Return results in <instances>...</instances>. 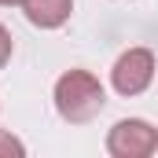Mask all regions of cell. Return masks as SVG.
<instances>
[{
  "mask_svg": "<svg viewBox=\"0 0 158 158\" xmlns=\"http://www.w3.org/2000/svg\"><path fill=\"white\" fill-rule=\"evenodd\" d=\"M52 99H55V110H59L63 121H70V125H88V121L99 118V110L107 107V88H103V81L96 77L92 70L74 66V70L59 74Z\"/></svg>",
  "mask_w": 158,
  "mask_h": 158,
  "instance_id": "6da1fadb",
  "label": "cell"
},
{
  "mask_svg": "<svg viewBox=\"0 0 158 158\" xmlns=\"http://www.w3.org/2000/svg\"><path fill=\"white\" fill-rule=\"evenodd\" d=\"M151 81H155V52L151 48H125L110 66V85L125 99L147 92Z\"/></svg>",
  "mask_w": 158,
  "mask_h": 158,
  "instance_id": "7a4b0ae2",
  "label": "cell"
},
{
  "mask_svg": "<svg viewBox=\"0 0 158 158\" xmlns=\"http://www.w3.org/2000/svg\"><path fill=\"white\" fill-rule=\"evenodd\" d=\"M107 151L114 158H147L155 155V125L143 118H121L107 132Z\"/></svg>",
  "mask_w": 158,
  "mask_h": 158,
  "instance_id": "3957f363",
  "label": "cell"
},
{
  "mask_svg": "<svg viewBox=\"0 0 158 158\" xmlns=\"http://www.w3.org/2000/svg\"><path fill=\"white\" fill-rule=\"evenodd\" d=\"M70 11H74V0H26L22 4L26 22L37 26V30H59V26H66Z\"/></svg>",
  "mask_w": 158,
  "mask_h": 158,
  "instance_id": "277c9868",
  "label": "cell"
},
{
  "mask_svg": "<svg viewBox=\"0 0 158 158\" xmlns=\"http://www.w3.org/2000/svg\"><path fill=\"white\" fill-rule=\"evenodd\" d=\"M22 155H26V143H22L15 132L0 129V158H22Z\"/></svg>",
  "mask_w": 158,
  "mask_h": 158,
  "instance_id": "5b68a950",
  "label": "cell"
},
{
  "mask_svg": "<svg viewBox=\"0 0 158 158\" xmlns=\"http://www.w3.org/2000/svg\"><path fill=\"white\" fill-rule=\"evenodd\" d=\"M11 55H15V40H11V30L0 22V70L11 63Z\"/></svg>",
  "mask_w": 158,
  "mask_h": 158,
  "instance_id": "8992f818",
  "label": "cell"
},
{
  "mask_svg": "<svg viewBox=\"0 0 158 158\" xmlns=\"http://www.w3.org/2000/svg\"><path fill=\"white\" fill-rule=\"evenodd\" d=\"M26 0H0V7H22Z\"/></svg>",
  "mask_w": 158,
  "mask_h": 158,
  "instance_id": "52a82bcc",
  "label": "cell"
},
{
  "mask_svg": "<svg viewBox=\"0 0 158 158\" xmlns=\"http://www.w3.org/2000/svg\"><path fill=\"white\" fill-rule=\"evenodd\" d=\"M155 155H158V125H155Z\"/></svg>",
  "mask_w": 158,
  "mask_h": 158,
  "instance_id": "ba28073f",
  "label": "cell"
}]
</instances>
